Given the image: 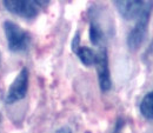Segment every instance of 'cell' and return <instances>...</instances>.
Instances as JSON below:
<instances>
[{"instance_id":"cell-1","label":"cell","mask_w":153,"mask_h":133,"mask_svg":"<svg viewBox=\"0 0 153 133\" xmlns=\"http://www.w3.org/2000/svg\"><path fill=\"white\" fill-rule=\"evenodd\" d=\"M153 8V1H146L145 8L141 12V14L139 16V18L137 19V22L134 25V27L131 30V32L128 33L127 37V46L130 50L135 51L138 50L144 39L146 37L147 33V28H149V22L151 18V11Z\"/></svg>"},{"instance_id":"cell-2","label":"cell","mask_w":153,"mask_h":133,"mask_svg":"<svg viewBox=\"0 0 153 133\" xmlns=\"http://www.w3.org/2000/svg\"><path fill=\"white\" fill-rule=\"evenodd\" d=\"M4 32L7 39L8 48L12 52H24L28 48L31 44V36L19 25L11 20H6L4 22Z\"/></svg>"},{"instance_id":"cell-3","label":"cell","mask_w":153,"mask_h":133,"mask_svg":"<svg viewBox=\"0 0 153 133\" xmlns=\"http://www.w3.org/2000/svg\"><path fill=\"white\" fill-rule=\"evenodd\" d=\"M5 8L17 14L21 18L33 19L39 14L41 7L46 6L50 1H37V0H5L2 1Z\"/></svg>"},{"instance_id":"cell-4","label":"cell","mask_w":153,"mask_h":133,"mask_svg":"<svg viewBox=\"0 0 153 133\" xmlns=\"http://www.w3.org/2000/svg\"><path fill=\"white\" fill-rule=\"evenodd\" d=\"M28 70L26 67H22L8 88V92L5 97L6 104H14L26 97L28 90Z\"/></svg>"},{"instance_id":"cell-5","label":"cell","mask_w":153,"mask_h":133,"mask_svg":"<svg viewBox=\"0 0 153 133\" xmlns=\"http://www.w3.org/2000/svg\"><path fill=\"white\" fill-rule=\"evenodd\" d=\"M97 74H98V81L100 90L102 92H107L112 87L111 81V73H110V66H108V56L105 47L100 48L99 52L96 53V62Z\"/></svg>"},{"instance_id":"cell-6","label":"cell","mask_w":153,"mask_h":133,"mask_svg":"<svg viewBox=\"0 0 153 133\" xmlns=\"http://www.w3.org/2000/svg\"><path fill=\"white\" fill-rule=\"evenodd\" d=\"M113 2L120 16L125 20L138 19L146 5V1L140 0H119Z\"/></svg>"},{"instance_id":"cell-7","label":"cell","mask_w":153,"mask_h":133,"mask_svg":"<svg viewBox=\"0 0 153 133\" xmlns=\"http://www.w3.org/2000/svg\"><path fill=\"white\" fill-rule=\"evenodd\" d=\"M139 108H140V113L145 119L153 120V91L145 94L140 103Z\"/></svg>"},{"instance_id":"cell-8","label":"cell","mask_w":153,"mask_h":133,"mask_svg":"<svg viewBox=\"0 0 153 133\" xmlns=\"http://www.w3.org/2000/svg\"><path fill=\"white\" fill-rule=\"evenodd\" d=\"M76 54L80 59V61L85 65V66H92L96 62V53L86 46H80L76 50Z\"/></svg>"},{"instance_id":"cell-9","label":"cell","mask_w":153,"mask_h":133,"mask_svg":"<svg viewBox=\"0 0 153 133\" xmlns=\"http://www.w3.org/2000/svg\"><path fill=\"white\" fill-rule=\"evenodd\" d=\"M88 36H90V40L94 46H99L102 42L104 39V32L101 30V27L97 24L96 21H91L90 25V31H88Z\"/></svg>"},{"instance_id":"cell-10","label":"cell","mask_w":153,"mask_h":133,"mask_svg":"<svg viewBox=\"0 0 153 133\" xmlns=\"http://www.w3.org/2000/svg\"><path fill=\"white\" fill-rule=\"evenodd\" d=\"M80 47V33L76 32V34L74 36V38L72 40V51L76 53V50Z\"/></svg>"},{"instance_id":"cell-11","label":"cell","mask_w":153,"mask_h":133,"mask_svg":"<svg viewBox=\"0 0 153 133\" xmlns=\"http://www.w3.org/2000/svg\"><path fill=\"white\" fill-rule=\"evenodd\" d=\"M56 133H72V130H71L68 126H64V127L59 129Z\"/></svg>"}]
</instances>
